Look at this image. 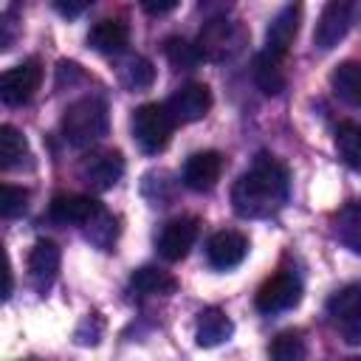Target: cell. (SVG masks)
I'll use <instances>...</instances> for the list:
<instances>
[{
	"label": "cell",
	"mask_w": 361,
	"mask_h": 361,
	"mask_svg": "<svg viewBox=\"0 0 361 361\" xmlns=\"http://www.w3.org/2000/svg\"><path fill=\"white\" fill-rule=\"evenodd\" d=\"M288 197V169L274 155H257L251 169H245L234 189L231 206L240 217H268Z\"/></svg>",
	"instance_id": "cell-1"
},
{
	"label": "cell",
	"mask_w": 361,
	"mask_h": 361,
	"mask_svg": "<svg viewBox=\"0 0 361 361\" xmlns=\"http://www.w3.org/2000/svg\"><path fill=\"white\" fill-rule=\"evenodd\" d=\"M62 135L79 149L102 141L107 135V104L96 96L76 99L62 116Z\"/></svg>",
	"instance_id": "cell-2"
},
{
	"label": "cell",
	"mask_w": 361,
	"mask_h": 361,
	"mask_svg": "<svg viewBox=\"0 0 361 361\" xmlns=\"http://www.w3.org/2000/svg\"><path fill=\"white\" fill-rule=\"evenodd\" d=\"M172 127H175V118H172V113L166 110V104L149 102V104H141V107L133 113V138H135V144H138L144 152H149V155L161 152V149L169 144Z\"/></svg>",
	"instance_id": "cell-3"
},
{
	"label": "cell",
	"mask_w": 361,
	"mask_h": 361,
	"mask_svg": "<svg viewBox=\"0 0 361 361\" xmlns=\"http://www.w3.org/2000/svg\"><path fill=\"white\" fill-rule=\"evenodd\" d=\"M195 45H197L200 59H209V62L231 59L243 48V28L234 25L231 20H226V17H212L200 28Z\"/></svg>",
	"instance_id": "cell-4"
},
{
	"label": "cell",
	"mask_w": 361,
	"mask_h": 361,
	"mask_svg": "<svg viewBox=\"0 0 361 361\" xmlns=\"http://www.w3.org/2000/svg\"><path fill=\"white\" fill-rule=\"evenodd\" d=\"M327 316L338 327L341 338L353 347L361 344V285H347L327 302Z\"/></svg>",
	"instance_id": "cell-5"
},
{
	"label": "cell",
	"mask_w": 361,
	"mask_h": 361,
	"mask_svg": "<svg viewBox=\"0 0 361 361\" xmlns=\"http://www.w3.org/2000/svg\"><path fill=\"white\" fill-rule=\"evenodd\" d=\"M353 8H355V0H327L324 3L322 14L316 20V31H313L316 48L330 51L347 37V31L353 25Z\"/></svg>",
	"instance_id": "cell-6"
},
{
	"label": "cell",
	"mask_w": 361,
	"mask_h": 361,
	"mask_svg": "<svg viewBox=\"0 0 361 361\" xmlns=\"http://www.w3.org/2000/svg\"><path fill=\"white\" fill-rule=\"evenodd\" d=\"M79 175L85 183H90L96 192L113 189L121 175H124V158L118 149H93L90 155L82 158Z\"/></svg>",
	"instance_id": "cell-7"
},
{
	"label": "cell",
	"mask_w": 361,
	"mask_h": 361,
	"mask_svg": "<svg viewBox=\"0 0 361 361\" xmlns=\"http://www.w3.org/2000/svg\"><path fill=\"white\" fill-rule=\"evenodd\" d=\"M302 299V285L293 274H274L268 276L259 290H257V310L259 313H282V310H290L293 305H299Z\"/></svg>",
	"instance_id": "cell-8"
},
{
	"label": "cell",
	"mask_w": 361,
	"mask_h": 361,
	"mask_svg": "<svg viewBox=\"0 0 361 361\" xmlns=\"http://www.w3.org/2000/svg\"><path fill=\"white\" fill-rule=\"evenodd\" d=\"M39 82H42V68H39V62L28 59V62H23V65H14V68H8V71L0 76V99H3L6 104H11V107L25 104V102L37 93Z\"/></svg>",
	"instance_id": "cell-9"
},
{
	"label": "cell",
	"mask_w": 361,
	"mask_h": 361,
	"mask_svg": "<svg viewBox=\"0 0 361 361\" xmlns=\"http://www.w3.org/2000/svg\"><path fill=\"white\" fill-rule=\"evenodd\" d=\"M166 110L172 113L175 124H192V121H200L209 110H212V90L200 82H189L183 87H178L169 102H166Z\"/></svg>",
	"instance_id": "cell-10"
},
{
	"label": "cell",
	"mask_w": 361,
	"mask_h": 361,
	"mask_svg": "<svg viewBox=\"0 0 361 361\" xmlns=\"http://www.w3.org/2000/svg\"><path fill=\"white\" fill-rule=\"evenodd\" d=\"M197 240V217H175L158 234V254L166 262H180Z\"/></svg>",
	"instance_id": "cell-11"
},
{
	"label": "cell",
	"mask_w": 361,
	"mask_h": 361,
	"mask_svg": "<svg viewBox=\"0 0 361 361\" xmlns=\"http://www.w3.org/2000/svg\"><path fill=\"white\" fill-rule=\"evenodd\" d=\"M102 212V203L90 195H76V192H68V195H56L48 206V214L62 223V226H87L96 214Z\"/></svg>",
	"instance_id": "cell-12"
},
{
	"label": "cell",
	"mask_w": 361,
	"mask_h": 361,
	"mask_svg": "<svg viewBox=\"0 0 361 361\" xmlns=\"http://www.w3.org/2000/svg\"><path fill=\"white\" fill-rule=\"evenodd\" d=\"M245 254H248V240H245V234H240L234 228L214 231L206 243V257L220 271H228V268L240 265L245 259Z\"/></svg>",
	"instance_id": "cell-13"
},
{
	"label": "cell",
	"mask_w": 361,
	"mask_h": 361,
	"mask_svg": "<svg viewBox=\"0 0 361 361\" xmlns=\"http://www.w3.org/2000/svg\"><path fill=\"white\" fill-rule=\"evenodd\" d=\"M223 172V155L217 149H203L189 155V161L183 164V183L192 192H209L217 186Z\"/></svg>",
	"instance_id": "cell-14"
},
{
	"label": "cell",
	"mask_w": 361,
	"mask_h": 361,
	"mask_svg": "<svg viewBox=\"0 0 361 361\" xmlns=\"http://www.w3.org/2000/svg\"><path fill=\"white\" fill-rule=\"evenodd\" d=\"M299 23H302V6L299 3H290L285 6L268 25V34H265V51L276 54L285 59V54L290 51L296 34H299Z\"/></svg>",
	"instance_id": "cell-15"
},
{
	"label": "cell",
	"mask_w": 361,
	"mask_h": 361,
	"mask_svg": "<svg viewBox=\"0 0 361 361\" xmlns=\"http://www.w3.org/2000/svg\"><path fill=\"white\" fill-rule=\"evenodd\" d=\"M59 271V248L51 240H37L34 248L28 251V276L37 290L51 288Z\"/></svg>",
	"instance_id": "cell-16"
},
{
	"label": "cell",
	"mask_w": 361,
	"mask_h": 361,
	"mask_svg": "<svg viewBox=\"0 0 361 361\" xmlns=\"http://www.w3.org/2000/svg\"><path fill=\"white\" fill-rule=\"evenodd\" d=\"M251 76H254V85L265 96H279L285 90V85H288V76H285V68H282V56H276L271 51H262V54L254 56Z\"/></svg>",
	"instance_id": "cell-17"
},
{
	"label": "cell",
	"mask_w": 361,
	"mask_h": 361,
	"mask_svg": "<svg viewBox=\"0 0 361 361\" xmlns=\"http://www.w3.org/2000/svg\"><path fill=\"white\" fill-rule=\"evenodd\" d=\"M127 42H130V28L121 20H99L87 34V45L99 54H121Z\"/></svg>",
	"instance_id": "cell-18"
},
{
	"label": "cell",
	"mask_w": 361,
	"mask_h": 361,
	"mask_svg": "<svg viewBox=\"0 0 361 361\" xmlns=\"http://www.w3.org/2000/svg\"><path fill=\"white\" fill-rule=\"evenodd\" d=\"M130 285L144 293V296H169L178 290V279L164 271V268H155V265H144V268H135L133 276H130Z\"/></svg>",
	"instance_id": "cell-19"
},
{
	"label": "cell",
	"mask_w": 361,
	"mask_h": 361,
	"mask_svg": "<svg viewBox=\"0 0 361 361\" xmlns=\"http://www.w3.org/2000/svg\"><path fill=\"white\" fill-rule=\"evenodd\" d=\"M330 87L338 99H344L353 107H361V62L350 59L341 62L333 73H330Z\"/></svg>",
	"instance_id": "cell-20"
},
{
	"label": "cell",
	"mask_w": 361,
	"mask_h": 361,
	"mask_svg": "<svg viewBox=\"0 0 361 361\" xmlns=\"http://www.w3.org/2000/svg\"><path fill=\"white\" fill-rule=\"evenodd\" d=\"M231 330L234 327H231L228 316L223 310H217V307H209L197 319V344L200 347H217L231 336Z\"/></svg>",
	"instance_id": "cell-21"
},
{
	"label": "cell",
	"mask_w": 361,
	"mask_h": 361,
	"mask_svg": "<svg viewBox=\"0 0 361 361\" xmlns=\"http://www.w3.org/2000/svg\"><path fill=\"white\" fill-rule=\"evenodd\" d=\"M336 149H338V158L350 169L361 172V124L341 121L336 127Z\"/></svg>",
	"instance_id": "cell-22"
},
{
	"label": "cell",
	"mask_w": 361,
	"mask_h": 361,
	"mask_svg": "<svg viewBox=\"0 0 361 361\" xmlns=\"http://www.w3.org/2000/svg\"><path fill=\"white\" fill-rule=\"evenodd\" d=\"M336 237L353 251L361 254V200L347 203L336 217Z\"/></svg>",
	"instance_id": "cell-23"
},
{
	"label": "cell",
	"mask_w": 361,
	"mask_h": 361,
	"mask_svg": "<svg viewBox=\"0 0 361 361\" xmlns=\"http://www.w3.org/2000/svg\"><path fill=\"white\" fill-rule=\"evenodd\" d=\"M164 56H166V62H169L175 71H192V68H197V62H200L197 45L186 42L183 37H169V39L164 42Z\"/></svg>",
	"instance_id": "cell-24"
},
{
	"label": "cell",
	"mask_w": 361,
	"mask_h": 361,
	"mask_svg": "<svg viewBox=\"0 0 361 361\" xmlns=\"http://www.w3.org/2000/svg\"><path fill=\"white\" fill-rule=\"evenodd\" d=\"M28 144L23 138V133L11 124H3L0 127V166L3 169H11L23 155H25Z\"/></svg>",
	"instance_id": "cell-25"
},
{
	"label": "cell",
	"mask_w": 361,
	"mask_h": 361,
	"mask_svg": "<svg viewBox=\"0 0 361 361\" xmlns=\"http://www.w3.org/2000/svg\"><path fill=\"white\" fill-rule=\"evenodd\" d=\"M124 85L133 87V90H147L152 82H155V68L149 59L144 56H133L127 65H124V73H121Z\"/></svg>",
	"instance_id": "cell-26"
},
{
	"label": "cell",
	"mask_w": 361,
	"mask_h": 361,
	"mask_svg": "<svg viewBox=\"0 0 361 361\" xmlns=\"http://www.w3.org/2000/svg\"><path fill=\"white\" fill-rule=\"evenodd\" d=\"M28 209V189L3 183L0 186V214L3 217H20Z\"/></svg>",
	"instance_id": "cell-27"
},
{
	"label": "cell",
	"mask_w": 361,
	"mask_h": 361,
	"mask_svg": "<svg viewBox=\"0 0 361 361\" xmlns=\"http://www.w3.org/2000/svg\"><path fill=\"white\" fill-rule=\"evenodd\" d=\"M271 355L276 361H299L305 358V344L296 333H279L271 344Z\"/></svg>",
	"instance_id": "cell-28"
},
{
	"label": "cell",
	"mask_w": 361,
	"mask_h": 361,
	"mask_svg": "<svg viewBox=\"0 0 361 361\" xmlns=\"http://www.w3.org/2000/svg\"><path fill=\"white\" fill-rule=\"evenodd\" d=\"M90 3H93V0H54V8H56L62 17L73 20V17H79Z\"/></svg>",
	"instance_id": "cell-29"
},
{
	"label": "cell",
	"mask_w": 361,
	"mask_h": 361,
	"mask_svg": "<svg viewBox=\"0 0 361 361\" xmlns=\"http://www.w3.org/2000/svg\"><path fill=\"white\" fill-rule=\"evenodd\" d=\"M178 3H180V0H138V6H141L147 14H152V17H164V14L175 11Z\"/></svg>",
	"instance_id": "cell-30"
},
{
	"label": "cell",
	"mask_w": 361,
	"mask_h": 361,
	"mask_svg": "<svg viewBox=\"0 0 361 361\" xmlns=\"http://www.w3.org/2000/svg\"><path fill=\"white\" fill-rule=\"evenodd\" d=\"M217 3H223V0H217ZM203 6L209 8V6H212V0H200V8H203Z\"/></svg>",
	"instance_id": "cell-31"
}]
</instances>
